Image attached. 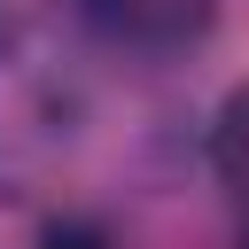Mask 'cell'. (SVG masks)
<instances>
[{"label":"cell","mask_w":249,"mask_h":249,"mask_svg":"<svg viewBox=\"0 0 249 249\" xmlns=\"http://www.w3.org/2000/svg\"><path fill=\"white\" fill-rule=\"evenodd\" d=\"M78 8H86V16H93L109 39L163 54V47H187V39H202L218 0H78Z\"/></svg>","instance_id":"6da1fadb"},{"label":"cell","mask_w":249,"mask_h":249,"mask_svg":"<svg viewBox=\"0 0 249 249\" xmlns=\"http://www.w3.org/2000/svg\"><path fill=\"white\" fill-rule=\"evenodd\" d=\"M210 171L233 195V210L249 218V86H233L226 109H218V124H210Z\"/></svg>","instance_id":"7a4b0ae2"},{"label":"cell","mask_w":249,"mask_h":249,"mask_svg":"<svg viewBox=\"0 0 249 249\" xmlns=\"http://www.w3.org/2000/svg\"><path fill=\"white\" fill-rule=\"evenodd\" d=\"M39 249H109V233L86 226V218H54V226L39 233Z\"/></svg>","instance_id":"3957f363"},{"label":"cell","mask_w":249,"mask_h":249,"mask_svg":"<svg viewBox=\"0 0 249 249\" xmlns=\"http://www.w3.org/2000/svg\"><path fill=\"white\" fill-rule=\"evenodd\" d=\"M241 249H249V241H241Z\"/></svg>","instance_id":"277c9868"}]
</instances>
